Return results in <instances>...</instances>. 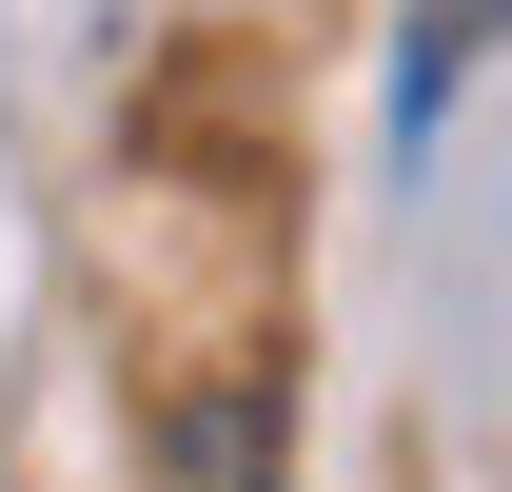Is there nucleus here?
I'll return each instance as SVG.
<instances>
[{"instance_id":"f257e3e1","label":"nucleus","mask_w":512,"mask_h":492,"mask_svg":"<svg viewBox=\"0 0 512 492\" xmlns=\"http://www.w3.org/2000/svg\"><path fill=\"white\" fill-rule=\"evenodd\" d=\"M493 20H512V0H414V40H394V138L453 119V79L493 60Z\"/></svg>"},{"instance_id":"f03ea898","label":"nucleus","mask_w":512,"mask_h":492,"mask_svg":"<svg viewBox=\"0 0 512 492\" xmlns=\"http://www.w3.org/2000/svg\"><path fill=\"white\" fill-rule=\"evenodd\" d=\"M217 492H276V473H217Z\"/></svg>"}]
</instances>
